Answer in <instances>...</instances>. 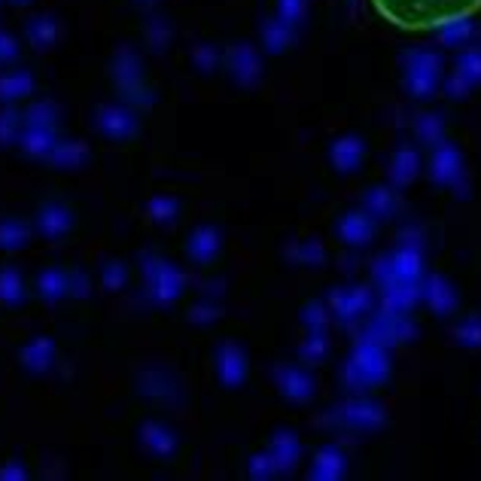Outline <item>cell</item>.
<instances>
[{
	"label": "cell",
	"instance_id": "6da1fadb",
	"mask_svg": "<svg viewBox=\"0 0 481 481\" xmlns=\"http://www.w3.org/2000/svg\"><path fill=\"white\" fill-rule=\"evenodd\" d=\"M375 13L399 31H442L444 25L472 19L481 0H369Z\"/></svg>",
	"mask_w": 481,
	"mask_h": 481
},
{
	"label": "cell",
	"instance_id": "7a4b0ae2",
	"mask_svg": "<svg viewBox=\"0 0 481 481\" xmlns=\"http://www.w3.org/2000/svg\"><path fill=\"white\" fill-rule=\"evenodd\" d=\"M390 375V357L387 348L378 344L375 339H369L366 332L360 335V341L353 344L348 362L341 369V381L344 387L353 390V393H362V390L381 384Z\"/></svg>",
	"mask_w": 481,
	"mask_h": 481
},
{
	"label": "cell",
	"instance_id": "3957f363",
	"mask_svg": "<svg viewBox=\"0 0 481 481\" xmlns=\"http://www.w3.org/2000/svg\"><path fill=\"white\" fill-rule=\"evenodd\" d=\"M141 271H143V284H147L150 302H156V305H174L186 287L183 271H180L174 262H168L165 256H159V253H141Z\"/></svg>",
	"mask_w": 481,
	"mask_h": 481
},
{
	"label": "cell",
	"instance_id": "277c9868",
	"mask_svg": "<svg viewBox=\"0 0 481 481\" xmlns=\"http://www.w3.org/2000/svg\"><path fill=\"white\" fill-rule=\"evenodd\" d=\"M110 74H113V83L120 89L122 101L129 107H152V92L143 86V70H141V58L134 56L131 49H120L113 56V65H110Z\"/></svg>",
	"mask_w": 481,
	"mask_h": 481
},
{
	"label": "cell",
	"instance_id": "5b68a950",
	"mask_svg": "<svg viewBox=\"0 0 481 481\" xmlns=\"http://www.w3.org/2000/svg\"><path fill=\"white\" fill-rule=\"evenodd\" d=\"M375 284L384 289L390 284H421L423 280V250L417 247H399L390 256H381L371 268Z\"/></svg>",
	"mask_w": 481,
	"mask_h": 481
},
{
	"label": "cell",
	"instance_id": "8992f818",
	"mask_svg": "<svg viewBox=\"0 0 481 481\" xmlns=\"http://www.w3.org/2000/svg\"><path fill=\"white\" fill-rule=\"evenodd\" d=\"M442 83V58L433 49H412L405 56V92L426 101Z\"/></svg>",
	"mask_w": 481,
	"mask_h": 481
},
{
	"label": "cell",
	"instance_id": "52a82bcc",
	"mask_svg": "<svg viewBox=\"0 0 481 481\" xmlns=\"http://www.w3.org/2000/svg\"><path fill=\"white\" fill-rule=\"evenodd\" d=\"M329 423L335 426H350V430H362V433H369V430H378V426H384L387 421V414H384V408H381L375 399H350V403H344L339 408H332L329 417H326Z\"/></svg>",
	"mask_w": 481,
	"mask_h": 481
},
{
	"label": "cell",
	"instance_id": "ba28073f",
	"mask_svg": "<svg viewBox=\"0 0 481 481\" xmlns=\"http://www.w3.org/2000/svg\"><path fill=\"white\" fill-rule=\"evenodd\" d=\"M366 335H369V339H375L378 344H384V348H396V344H408V341L417 339V326L412 323V317H408V314L378 311L369 320Z\"/></svg>",
	"mask_w": 481,
	"mask_h": 481
},
{
	"label": "cell",
	"instance_id": "9c48e42d",
	"mask_svg": "<svg viewBox=\"0 0 481 481\" xmlns=\"http://www.w3.org/2000/svg\"><path fill=\"white\" fill-rule=\"evenodd\" d=\"M332 317L341 326H353L371 311V289L369 287H341L329 293Z\"/></svg>",
	"mask_w": 481,
	"mask_h": 481
},
{
	"label": "cell",
	"instance_id": "30bf717a",
	"mask_svg": "<svg viewBox=\"0 0 481 481\" xmlns=\"http://www.w3.org/2000/svg\"><path fill=\"white\" fill-rule=\"evenodd\" d=\"M92 129L101 131L104 138H110V141H129L138 134V120H134V113L129 107L101 104L92 113Z\"/></svg>",
	"mask_w": 481,
	"mask_h": 481
},
{
	"label": "cell",
	"instance_id": "8fae6325",
	"mask_svg": "<svg viewBox=\"0 0 481 481\" xmlns=\"http://www.w3.org/2000/svg\"><path fill=\"white\" fill-rule=\"evenodd\" d=\"M74 223H77L74 211H70L65 202H58V198H49V202H43L37 207V214H34V232L43 235L47 241L65 238V235L74 229Z\"/></svg>",
	"mask_w": 481,
	"mask_h": 481
},
{
	"label": "cell",
	"instance_id": "7c38bea8",
	"mask_svg": "<svg viewBox=\"0 0 481 481\" xmlns=\"http://www.w3.org/2000/svg\"><path fill=\"white\" fill-rule=\"evenodd\" d=\"M214 369H216L220 384L235 390L244 384V378H247V357H244V350L235 341H223L214 353Z\"/></svg>",
	"mask_w": 481,
	"mask_h": 481
},
{
	"label": "cell",
	"instance_id": "4fadbf2b",
	"mask_svg": "<svg viewBox=\"0 0 481 481\" xmlns=\"http://www.w3.org/2000/svg\"><path fill=\"white\" fill-rule=\"evenodd\" d=\"M56 339L52 335H34L25 341V348L19 350V366L28 375H47L56 366Z\"/></svg>",
	"mask_w": 481,
	"mask_h": 481
},
{
	"label": "cell",
	"instance_id": "5bb4252c",
	"mask_svg": "<svg viewBox=\"0 0 481 481\" xmlns=\"http://www.w3.org/2000/svg\"><path fill=\"white\" fill-rule=\"evenodd\" d=\"M463 177V159L457 147H451L448 141L435 143L430 156V180L439 186H457Z\"/></svg>",
	"mask_w": 481,
	"mask_h": 481
},
{
	"label": "cell",
	"instance_id": "9a60e30c",
	"mask_svg": "<svg viewBox=\"0 0 481 481\" xmlns=\"http://www.w3.org/2000/svg\"><path fill=\"white\" fill-rule=\"evenodd\" d=\"M225 65H229V74L238 86L250 89L259 83L262 68H259V52L247 47V43H238V47H229L225 52Z\"/></svg>",
	"mask_w": 481,
	"mask_h": 481
},
{
	"label": "cell",
	"instance_id": "2e32d148",
	"mask_svg": "<svg viewBox=\"0 0 481 481\" xmlns=\"http://www.w3.org/2000/svg\"><path fill=\"white\" fill-rule=\"evenodd\" d=\"M375 223L371 216L362 211H348L335 225V232H339V238L348 244V247H369L371 238H375Z\"/></svg>",
	"mask_w": 481,
	"mask_h": 481
},
{
	"label": "cell",
	"instance_id": "e0dca14e",
	"mask_svg": "<svg viewBox=\"0 0 481 481\" xmlns=\"http://www.w3.org/2000/svg\"><path fill=\"white\" fill-rule=\"evenodd\" d=\"M141 448L147 451L150 457L168 460V457H174V451H177V433L159 421H147L141 426Z\"/></svg>",
	"mask_w": 481,
	"mask_h": 481
},
{
	"label": "cell",
	"instance_id": "ac0fdd59",
	"mask_svg": "<svg viewBox=\"0 0 481 481\" xmlns=\"http://www.w3.org/2000/svg\"><path fill=\"white\" fill-rule=\"evenodd\" d=\"M220 250H223V235L220 229H214V225H198V229L186 238L189 259L198 262V266H211Z\"/></svg>",
	"mask_w": 481,
	"mask_h": 481
},
{
	"label": "cell",
	"instance_id": "d6986e66",
	"mask_svg": "<svg viewBox=\"0 0 481 481\" xmlns=\"http://www.w3.org/2000/svg\"><path fill=\"white\" fill-rule=\"evenodd\" d=\"M421 298L433 308L435 317H448L457 308V293L442 275H430L421 280Z\"/></svg>",
	"mask_w": 481,
	"mask_h": 481
},
{
	"label": "cell",
	"instance_id": "ffe728a7",
	"mask_svg": "<svg viewBox=\"0 0 481 481\" xmlns=\"http://www.w3.org/2000/svg\"><path fill=\"white\" fill-rule=\"evenodd\" d=\"M275 378H277V390L289 399V403H308V399H314V381L305 369L280 366L275 371Z\"/></svg>",
	"mask_w": 481,
	"mask_h": 481
},
{
	"label": "cell",
	"instance_id": "44dd1931",
	"mask_svg": "<svg viewBox=\"0 0 481 481\" xmlns=\"http://www.w3.org/2000/svg\"><path fill=\"white\" fill-rule=\"evenodd\" d=\"M37 296L49 305H58L65 298H70V268H61V266L43 268L37 275Z\"/></svg>",
	"mask_w": 481,
	"mask_h": 481
},
{
	"label": "cell",
	"instance_id": "7402d4cb",
	"mask_svg": "<svg viewBox=\"0 0 481 481\" xmlns=\"http://www.w3.org/2000/svg\"><path fill=\"white\" fill-rule=\"evenodd\" d=\"M56 129H37V125H25L16 147H19L22 156L28 159H49V152L56 150Z\"/></svg>",
	"mask_w": 481,
	"mask_h": 481
},
{
	"label": "cell",
	"instance_id": "603a6c76",
	"mask_svg": "<svg viewBox=\"0 0 481 481\" xmlns=\"http://www.w3.org/2000/svg\"><path fill=\"white\" fill-rule=\"evenodd\" d=\"M344 472H348V457H344V451L335 448V444H326V448L314 454V463L308 476L317 481H339L344 478Z\"/></svg>",
	"mask_w": 481,
	"mask_h": 481
},
{
	"label": "cell",
	"instance_id": "cb8c5ba5",
	"mask_svg": "<svg viewBox=\"0 0 481 481\" xmlns=\"http://www.w3.org/2000/svg\"><path fill=\"white\" fill-rule=\"evenodd\" d=\"M421 302V284H390L381 289V311L408 314Z\"/></svg>",
	"mask_w": 481,
	"mask_h": 481
},
{
	"label": "cell",
	"instance_id": "d4e9b609",
	"mask_svg": "<svg viewBox=\"0 0 481 481\" xmlns=\"http://www.w3.org/2000/svg\"><path fill=\"white\" fill-rule=\"evenodd\" d=\"M362 211H366L371 220H390L399 211V195L393 186H369L362 193Z\"/></svg>",
	"mask_w": 481,
	"mask_h": 481
},
{
	"label": "cell",
	"instance_id": "484cf974",
	"mask_svg": "<svg viewBox=\"0 0 481 481\" xmlns=\"http://www.w3.org/2000/svg\"><path fill=\"white\" fill-rule=\"evenodd\" d=\"M89 159H92V150L83 141H58L47 162L58 171H79Z\"/></svg>",
	"mask_w": 481,
	"mask_h": 481
},
{
	"label": "cell",
	"instance_id": "4316f807",
	"mask_svg": "<svg viewBox=\"0 0 481 481\" xmlns=\"http://www.w3.org/2000/svg\"><path fill=\"white\" fill-rule=\"evenodd\" d=\"M362 156H366V143H362L360 138H353V134H348V138H339L332 143V150H329L332 165L339 168L341 174H353V171L360 168Z\"/></svg>",
	"mask_w": 481,
	"mask_h": 481
},
{
	"label": "cell",
	"instance_id": "83f0119b",
	"mask_svg": "<svg viewBox=\"0 0 481 481\" xmlns=\"http://www.w3.org/2000/svg\"><path fill=\"white\" fill-rule=\"evenodd\" d=\"M417 171H421V156H417V150L399 147L393 152V159H390V186L393 189L408 186L417 177Z\"/></svg>",
	"mask_w": 481,
	"mask_h": 481
},
{
	"label": "cell",
	"instance_id": "f1b7e54d",
	"mask_svg": "<svg viewBox=\"0 0 481 481\" xmlns=\"http://www.w3.org/2000/svg\"><path fill=\"white\" fill-rule=\"evenodd\" d=\"M271 460H275L277 472H293L298 457H302V442H298L296 433H275V439H271Z\"/></svg>",
	"mask_w": 481,
	"mask_h": 481
},
{
	"label": "cell",
	"instance_id": "f546056e",
	"mask_svg": "<svg viewBox=\"0 0 481 481\" xmlns=\"http://www.w3.org/2000/svg\"><path fill=\"white\" fill-rule=\"evenodd\" d=\"M34 95V77L31 70H10V74H0V104L13 107L16 101Z\"/></svg>",
	"mask_w": 481,
	"mask_h": 481
},
{
	"label": "cell",
	"instance_id": "4dcf8cb0",
	"mask_svg": "<svg viewBox=\"0 0 481 481\" xmlns=\"http://www.w3.org/2000/svg\"><path fill=\"white\" fill-rule=\"evenodd\" d=\"M31 244V225L22 216H0V250L19 253Z\"/></svg>",
	"mask_w": 481,
	"mask_h": 481
},
{
	"label": "cell",
	"instance_id": "1f68e13d",
	"mask_svg": "<svg viewBox=\"0 0 481 481\" xmlns=\"http://www.w3.org/2000/svg\"><path fill=\"white\" fill-rule=\"evenodd\" d=\"M58 19L56 16H31L28 22H25V37H28L31 47H37V49H52L56 47V40H58Z\"/></svg>",
	"mask_w": 481,
	"mask_h": 481
},
{
	"label": "cell",
	"instance_id": "d6a6232c",
	"mask_svg": "<svg viewBox=\"0 0 481 481\" xmlns=\"http://www.w3.org/2000/svg\"><path fill=\"white\" fill-rule=\"evenodd\" d=\"M28 298L25 289V277L16 266H0V305L6 308H19Z\"/></svg>",
	"mask_w": 481,
	"mask_h": 481
},
{
	"label": "cell",
	"instance_id": "836d02e7",
	"mask_svg": "<svg viewBox=\"0 0 481 481\" xmlns=\"http://www.w3.org/2000/svg\"><path fill=\"white\" fill-rule=\"evenodd\" d=\"M289 43H293V25H287L280 16L262 25V47H266L271 56H280L284 49H289Z\"/></svg>",
	"mask_w": 481,
	"mask_h": 481
},
{
	"label": "cell",
	"instance_id": "e575fe53",
	"mask_svg": "<svg viewBox=\"0 0 481 481\" xmlns=\"http://www.w3.org/2000/svg\"><path fill=\"white\" fill-rule=\"evenodd\" d=\"M143 211L156 225H174L180 216V202L174 195H152Z\"/></svg>",
	"mask_w": 481,
	"mask_h": 481
},
{
	"label": "cell",
	"instance_id": "d590c367",
	"mask_svg": "<svg viewBox=\"0 0 481 481\" xmlns=\"http://www.w3.org/2000/svg\"><path fill=\"white\" fill-rule=\"evenodd\" d=\"M58 116H61L58 104L47 98V101H34L28 110L22 113V120H25V125H37V129H56Z\"/></svg>",
	"mask_w": 481,
	"mask_h": 481
},
{
	"label": "cell",
	"instance_id": "8d00e7d4",
	"mask_svg": "<svg viewBox=\"0 0 481 481\" xmlns=\"http://www.w3.org/2000/svg\"><path fill=\"white\" fill-rule=\"evenodd\" d=\"M289 259L305 268H320L326 262V247L320 241H296L293 250H289Z\"/></svg>",
	"mask_w": 481,
	"mask_h": 481
},
{
	"label": "cell",
	"instance_id": "74e56055",
	"mask_svg": "<svg viewBox=\"0 0 481 481\" xmlns=\"http://www.w3.org/2000/svg\"><path fill=\"white\" fill-rule=\"evenodd\" d=\"M326 353H329V339H326V332H308V339L298 344V360H302L305 366H320L326 360Z\"/></svg>",
	"mask_w": 481,
	"mask_h": 481
},
{
	"label": "cell",
	"instance_id": "f35d334b",
	"mask_svg": "<svg viewBox=\"0 0 481 481\" xmlns=\"http://www.w3.org/2000/svg\"><path fill=\"white\" fill-rule=\"evenodd\" d=\"M414 134H417V141L426 143V147H435V143H442L444 141V122H442V116L421 113V116H417V122H414Z\"/></svg>",
	"mask_w": 481,
	"mask_h": 481
},
{
	"label": "cell",
	"instance_id": "ab89813d",
	"mask_svg": "<svg viewBox=\"0 0 481 481\" xmlns=\"http://www.w3.org/2000/svg\"><path fill=\"white\" fill-rule=\"evenodd\" d=\"M98 277H101V287L107 293H122L125 280H129V268L120 259H107L101 268H98Z\"/></svg>",
	"mask_w": 481,
	"mask_h": 481
},
{
	"label": "cell",
	"instance_id": "60d3db41",
	"mask_svg": "<svg viewBox=\"0 0 481 481\" xmlns=\"http://www.w3.org/2000/svg\"><path fill=\"white\" fill-rule=\"evenodd\" d=\"M454 341L466 350H481V317L472 314L454 326Z\"/></svg>",
	"mask_w": 481,
	"mask_h": 481
},
{
	"label": "cell",
	"instance_id": "b9f144b4",
	"mask_svg": "<svg viewBox=\"0 0 481 481\" xmlns=\"http://www.w3.org/2000/svg\"><path fill=\"white\" fill-rule=\"evenodd\" d=\"M22 129H25V120L16 107L0 110V147H13V143L19 141Z\"/></svg>",
	"mask_w": 481,
	"mask_h": 481
},
{
	"label": "cell",
	"instance_id": "7bdbcfd3",
	"mask_svg": "<svg viewBox=\"0 0 481 481\" xmlns=\"http://www.w3.org/2000/svg\"><path fill=\"white\" fill-rule=\"evenodd\" d=\"M435 34H439L442 47H466L469 37L476 34V25H472V19H460V22L444 25V28L435 31Z\"/></svg>",
	"mask_w": 481,
	"mask_h": 481
},
{
	"label": "cell",
	"instance_id": "ee69618b",
	"mask_svg": "<svg viewBox=\"0 0 481 481\" xmlns=\"http://www.w3.org/2000/svg\"><path fill=\"white\" fill-rule=\"evenodd\" d=\"M457 74L466 79L469 86L481 83V47H469L457 56Z\"/></svg>",
	"mask_w": 481,
	"mask_h": 481
},
{
	"label": "cell",
	"instance_id": "f6af8a7d",
	"mask_svg": "<svg viewBox=\"0 0 481 481\" xmlns=\"http://www.w3.org/2000/svg\"><path fill=\"white\" fill-rule=\"evenodd\" d=\"M302 323L308 326V332H326V326H329V311H326V305L308 302L302 308Z\"/></svg>",
	"mask_w": 481,
	"mask_h": 481
},
{
	"label": "cell",
	"instance_id": "bcb514c9",
	"mask_svg": "<svg viewBox=\"0 0 481 481\" xmlns=\"http://www.w3.org/2000/svg\"><path fill=\"white\" fill-rule=\"evenodd\" d=\"M223 317V311H220V305L216 302H198V305H193L189 308V314H186V320L193 323V326H211V323H216Z\"/></svg>",
	"mask_w": 481,
	"mask_h": 481
},
{
	"label": "cell",
	"instance_id": "7dc6e473",
	"mask_svg": "<svg viewBox=\"0 0 481 481\" xmlns=\"http://www.w3.org/2000/svg\"><path fill=\"white\" fill-rule=\"evenodd\" d=\"M247 476L253 481L275 478L277 476V466H275V460H271V454H253L250 463H247Z\"/></svg>",
	"mask_w": 481,
	"mask_h": 481
},
{
	"label": "cell",
	"instance_id": "c3c4849f",
	"mask_svg": "<svg viewBox=\"0 0 481 481\" xmlns=\"http://www.w3.org/2000/svg\"><path fill=\"white\" fill-rule=\"evenodd\" d=\"M193 65L202 70V74H214L216 65H220V56H216V49L211 43H198L193 49Z\"/></svg>",
	"mask_w": 481,
	"mask_h": 481
},
{
	"label": "cell",
	"instance_id": "681fc988",
	"mask_svg": "<svg viewBox=\"0 0 481 481\" xmlns=\"http://www.w3.org/2000/svg\"><path fill=\"white\" fill-rule=\"evenodd\" d=\"M147 40H150L152 49H165L168 43H171V28H168V22H165V19H152V22L147 25Z\"/></svg>",
	"mask_w": 481,
	"mask_h": 481
},
{
	"label": "cell",
	"instance_id": "f907efd6",
	"mask_svg": "<svg viewBox=\"0 0 481 481\" xmlns=\"http://www.w3.org/2000/svg\"><path fill=\"white\" fill-rule=\"evenodd\" d=\"M92 293V277L86 268H70V298H86Z\"/></svg>",
	"mask_w": 481,
	"mask_h": 481
},
{
	"label": "cell",
	"instance_id": "816d5d0a",
	"mask_svg": "<svg viewBox=\"0 0 481 481\" xmlns=\"http://www.w3.org/2000/svg\"><path fill=\"white\" fill-rule=\"evenodd\" d=\"M280 19H284L287 25H296L302 22V16H305V0H280Z\"/></svg>",
	"mask_w": 481,
	"mask_h": 481
},
{
	"label": "cell",
	"instance_id": "f5cc1de1",
	"mask_svg": "<svg viewBox=\"0 0 481 481\" xmlns=\"http://www.w3.org/2000/svg\"><path fill=\"white\" fill-rule=\"evenodd\" d=\"M16 58H19V47H16L13 34L0 31V65H10Z\"/></svg>",
	"mask_w": 481,
	"mask_h": 481
},
{
	"label": "cell",
	"instance_id": "db71d44e",
	"mask_svg": "<svg viewBox=\"0 0 481 481\" xmlns=\"http://www.w3.org/2000/svg\"><path fill=\"white\" fill-rule=\"evenodd\" d=\"M399 238H403V247H417V250H423V229H421L417 223L405 225Z\"/></svg>",
	"mask_w": 481,
	"mask_h": 481
},
{
	"label": "cell",
	"instance_id": "11a10c76",
	"mask_svg": "<svg viewBox=\"0 0 481 481\" xmlns=\"http://www.w3.org/2000/svg\"><path fill=\"white\" fill-rule=\"evenodd\" d=\"M0 478L4 481H22V478H28V469H25L19 460H10V463L0 466Z\"/></svg>",
	"mask_w": 481,
	"mask_h": 481
},
{
	"label": "cell",
	"instance_id": "9f6ffc18",
	"mask_svg": "<svg viewBox=\"0 0 481 481\" xmlns=\"http://www.w3.org/2000/svg\"><path fill=\"white\" fill-rule=\"evenodd\" d=\"M469 89L472 86L460 74H451V79H448V98H454V101H463V98L469 95Z\"/></svg>",
	"mask_w": 481,
	"mask_h": 481
},
{
	"label": "cell",
	"instance_id": "6f0895ef",
	"mask_svg": "<svg viewBox=\"0 0 481 481\" xmlns=\"http://www.w3.org/2000/svg\"><path fill=\"white\" fill-rule=\"evenodd\" d=\"M10 4H13V6H28L31 0H10Z\"/></svg>",
	"mask_w": 481,
	"mask_h": 481
},
{
	"label": "cell",
	"instance_id": "680465c9",
	"mask_svg": "<svg viewBox=\"0 0 481 481\" xmlns=\"http://www.w3.org/2000/svg\"><path fill=\"white\" fill-rule=\"evenodd\" d=\"M138 4H152V0H138Z\"/></svg>",
	"mask_w": 481,
	"mask_h": 481
},
{
	"label": "cell",
	"instance_id": "91938a15",
	"mask_svg": "<svg viewBox=\"0 0 481 481\" xmlns=\"http://www.w3.org/2000/svg\"><path fill=\"white\" fill-rule=\"evenodd\" d=\"M0 6H4V0H0Z\"/></svg>",
	"mask_w": 481,
	"mask_h": 481
}]
</instances>
